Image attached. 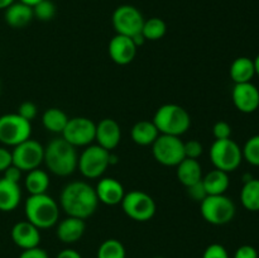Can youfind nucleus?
Segmentation results:
<instances>
[{"label":"nucleus","mask_w":259,"mask_h":258,"mask_svg":"<svg viewBox=\"0 0 259 258\" xmlns=\"http://www.w3.org/2000/svg\"><path fill=\"white\" fill-rule=\"evenodd\" d=\"M98 205L99 199L95 189L88 182H70L61 191L60 206L67 217L85 220L96 211Z\"/></svg>","instance_id":"obj_1"},{"label":"nucleus","mask_w":259,"mask_h":258,"mask_svg":"<svg viewBox=\"0 0 259 258\" xmlns=\"http://www.w3.org/2000/svg\"><path fill=\"white\" fill-rule=\"evenodd\" d=\"M43 162L48 171L56 176L66 177L72 175L77 168L78 156L76 147L60 137L55 138L45 147Z\"/></svg>","instance_id":"obj_2"},{"label":"nucleus","mask_w":259,"mask_h":258,"mask_svg":"<svg viewBox=\"0 0 259 258\" xmlns=\"http://www.w3.org/2000/svg\"><path fill=\"white\" fill-rule=\"evenodd\" d=\"M24 211L28 222L39 230L55 227L60 218L57 201L47 194L30 195L25 201Z\"/></svg>","instance_id":"obj_3"},{"label":"nucleus","mask_w":259,"mask_h":258,"mask_svg":"<svg viewBox=\"0 0 259 258\" xmlns=\"http://www.w3.org/2000/svg\"><path fill=\"white\" fill-rule=\"evenodd\" d=\"M154 125L159 134L181 137L191 126V116L186 109L177 104H164L157 109L153 116Z\"/></svg>","instance_id":"obj_4"},{"label":"nucleus","mask_w":259,"mask_h":258,"mask_svg":"<svg viewBox=\"0 0 259 258\" xmlns=\"http://www.w3.org/2000/svg\"><path fill=\"white\" fill-rule=\"evenodd\" d=\"M200 212L205 222L212 225H225L232 222L237 212L234 201L227 195H207L200 202Z\"/></svg>","instance_id":"obj_5"},{"label":"nucleus","mask_w":259,"mask_h":258,"mask_svg":"<svg viewBox=\"0 0 259 258\" xmlns=\"http://www.w3.org/2000/svg\"><path fill=\"white\" fill-rule=\"evenodd\" d=\"M210 161L215 168L233 172L243 161L242 148L233 139H215L210 148Z\"/></svg>","instance_id":"obj_6"},{"label":"nucleus","mask_w":259,"mask_h":258,"mask_svg":"<svg viewBox=\"0 0 259 258\" xmlns=\"http://www.w3.org/2000/svg\"><path fill=\"white\" fill-rule=\"evenodd\" d=\"M126 217L136 222H148L156 214V202L153 197L141 190H133L124 195L120 202Z\"/></svg>","instance_id":"obj_7"},{"label":"nucleus","mask_w":259,"mask_h":258,"mask_svg":"<svg viewBox=\"0 0 259 258\" xmlns=\"http://www.w3.org/2000/svg\"><path fill=\"white\" fill-rule=\"evenodd\" d=\"M152 153L158 163L168 167H176L186 158L184 142L181 138L167 134H159L158 138L152 144Z\"/></svg>","instance_id":"obj_8"},{"label":"nucleus","mask_w":259,"mask_h":258,"mask_svg":"<svg viewBox=\"0 0 259 258\" xmlns=\"http://www.w3.org/2000/svg\"><path fill=\"white\" fill-rule=\"evenodd\" d=\"M32 125L20 115L4 114L0 116V143L15 147L30 138Z\"/></svg>","instance_id":"obj_9"},{"label":"nucleus","mask_w":259,"mask_h":258,"mask_svg":"<svg viewBox=\"0 0 259 258\" xmlns=\"http://www.w3.org/2000/svg\"><path fill=\"white\" fill-rule=\"evenodd\" d=\"M110 152L98 144L88 146L78 157L77 168L86 179H99L108 169Z\"/></svg>","instance_id":"obj_10"},{"label":"nucleus","mask_w":259,"mask_h":258,"mask_svg":"<svg viewBox=\"0 0 259 258\" xmlns=\"http://www.w3.org/2000/svg\"><path fill=\"white\" fill-rule=\"evenodd\" d=\"M13 164L22 172H29L39 167L45 157V147L34 139H27L12 151Z\"/></svg>","instance_id":"obj_11"},{"label":"nucleus","mask_w":259,"mask_h":258,"mask_svg":"<svg viewBox=\"0 0 259 258\" xmlns=\"http://www.w3.org/2000/svg\"><path fill=\"white\" fill-rule=\"evenodd\" d=\"M113 27L116 34L134 37L142 33L144 18L142 13L133 5H119L113 13Z\"/></svg>","instance_id":"obj_12"},{"label":"nucleus","mask_w":259,"mask_h":258,"mask_svg":"<svg viewBox=\"0 0 259 258\" xmlns=\"http://www.w3.org/2000/svg\"><path fill=\"white\" fill-rule=\"evenodd\" d=\"M96 124L85 116L68 119L62 132V138L73 147H88L95 141Z\"/></svg>","instance_id":"obj_13"},{"label":"nucleus","mask_w":259,"mask_h":258,"mask_svg":"<svg viewBox=\"0 0 259 258\" xmlns=\"http://www.w3.org/2000/svg\"><path fill=\"white\" fill-rule=\"evenodd\" d=\"M232 99L240 113L252 114L259 108V90L253 82L235 83Z\"/></svg>","instance_id":"obj_14"},{"label":"nucleus","mask_w":259,"mask_h":258,"mask_svg":"<svg viewBox=\"0 0 259 258\" xmlns=\"http://www.w3.org/2000/svg\"><path fill=\"white\" fill-rule=\"evenodd\" d=\"M137 50H138V47L134 45L133 39L131 37L121 34L114 35L109 42L108 47L109 56L116 65L131 63L136 57Z\"/></svg>","instance_id":"obj_15"},{"label":"nucleus","mask_w":259,"mask_h":258,"mask_svg":"<svg viewBox=\"0 0 259 258\" xmlns=\"http://www.w3.org/2000/svg\"><path fill=\"white\" fill-rule=\"evenodd\" d=\"M121 139V129L116 120L110 118L101 119L96 124L95 141L98 142V146L103 147L106 151H113L118 147Z\"/></svg>","instance_id":"obj_16"},{"label":"nucleus","mask_w":259,"mask_h":258,"mask_svg":"<svg viewBox=\"0 0 259 258\" xmlns=\"http://www.w3.org/2000/svg\"><path fill=\"white\" fill-rule=\"evenodd\" d=\"M10 235H12L13 243L17 247L22 248L23 250L38 247L40 243L39 229L28 220L18 222L17 224L13 225Z\"/></svg>","instance_id":"obj_17"},{"label":"nucleus","mask_w":259,"mask_h":258,"mask_svg":"<svg viewBox=\"0 0 259 258\" xmlns=\"http://www.w3.org/2000/svg\"><path fill=\"white\" fill-rule=\"evenodd\" d=\"M95 191L99 202H103L109 206H115V205L120 204L125 195L123 185L113 177L101 179L96 185Z\"/></svg>","instance_id":"obj_18"},{"label":"nucleus","mask_w":259,"mask_h":258,"mask_svg":"<svg viewBox=\"0 0 259 258\" xmlns=\"http://www.w3.org/2000/svg\"><path fill=\"white\" fill-rule=\"evenodd\" d=\"M85 229V220L78 219V218L67 217L66 219L57 223L56 234H57V238L62 243L72 244V243H76L82 238Z\"/></svg>","instance_id":"obj_19"},{"label":"nucleus","mask_w":259,"mask_h":258,"mask_svg":"<svg viewBox=\"0 0 259 258\" xmlns=\"http://www.w3.org/2000/svg\"><path fill=\"white\" fill-rule=\"evenodd\" d=\"M34 18L33 14V8L29 5L24 4L20 2H14L10 7L5 9L4 19L9 27L19 29L24 28L29 24Z\"/></svg>","instance_id":"obj_20"},{"label":"nucleus","mask_w":259,"mask_h":258,"mask_svg":"<svg viewBox=\"0 0 259 258\" xmlns=\"http://www.w3.org/2000/svg\"><path fill=\"white\" fill-rule=\"evenodd\" d=\"M22 200V190L19 184L0 179V211L9 212L18 207Z\"/></svg>","instance_id":"obj_21"},{"label":"nucleus","mask_w":259,"mask_h":258,"mask_svg":"<svg viewBox=\"0 0 259 258\" xmlns=\"http://www.w3.org/2000/svg\"><path fill=\"white\" fill-rule=\"evenodd\" d=\"M176 167L177 179L184 186L189 187L202 180V167L197 159L185 158Z\"/></svg>","instance_id":"obj_22"},{"label":"nucleus","mask_w":259,"mask_h":258,"mask_svg":"<svg viewBox=\"0 0 259 258\" xmlns=\"http://www.w3.org/2000/svg\"><path fill=\"white\" fill-rule=\"evenodd\" d=\"M230 78L234 83L252 82L255 76L254 61L249 57H238L230 65Z\"/></svg>","instance_id":"obj_23"},{"label":"nucleus","mask_w":259,"mask_h":258,"mask_svg":"<svg viewBox=\"0 0 259 258\" xmlns=\"http://www.w3.org/2000/svg\"><path fill=\"white\" fill-rule=\"evenodd\" d=\"M202 185L207 195H224L229 189V175L228 172L215 168L202 177Z\"/></svg>","instance_id":"obj_24"},{"label":"nucleus","mask_w":259,"mask_h":258,"mask_svg":"<svg viewBox=\"0 0 259 258\" xmlns=\"http://www.w3.org/2000/svg\"><path fill=\"white\" fill-rule=\"evenodd\" d=\"M132 139L138 146H152L159 136V132L153 121L141 120L133 125L131 131Z\"/></svg>","instance_id":"obj_25"},{"label":"nucleus","mask_w":259,"mask_h":258,"mask_svg":"<svg viewBox=\"0 0 259 258\" xmlns=\"http://www.w3.org/2000/svg\"><path fill=\"white\" fill-rule=\"evenodd\" d=\"M24 185L30 195L47 194V190L50 187V176L43 169H32L25 176Z\"/></svg>","instance_id":"obj_26"},{"label":"nucleus","mask_w":259,"mask_h":258,"mask_svg":"<svg viewBox=\"0 0 259 258\" xmlns=\"http://www.w3.org/2000/svg\"><path fill=\"white\" fill-rule=\"evenodd\" d=\"M240 202L248 211H259V179L245 181L240 190Z\"/></svg>","instance_id":"obj_27"},{"label":"nucleus","mask_w":259,"mask_h":258,"mask_svg":"<svg viewBox=\"0 0 259 258\" xmlns=\"http://www.w3.org/2000/svg\"><path fill=\"white\" fill-rule=\"evenodd\" d=\"M67 114L58 108H50L43 113L42 124L48 132L56 134H62L66 124L68 121Z\"/></svg>","instance_id":"obj_28"},{"label":"nucleus","mask_w":259,"mask_h":258,"mask_svg":"<svg viewBox=\"0 0 259 258\" xmlns=\"http://www.w3.org/2000/svg\"><path fill=\"white\" fill-rule=\"evenodd\" d=\"M167 32V25L163 19L161 18H149L148 20H144L143 28H142V34L146 38V40H158L164 37Z\"/></svg>","instance_id":"obj_29"},{"label":"nucleus","mask_w":259,"mask_h":258,"mask_svg":"<svg viewBox=\"0 0 259 258\" xmlns=\"http://www.w3.org/2000/svg\"><path fill=\"white\" fill-rule=\"evenodd\" d=\"M126 250L118 239H106L99 245L96 258H125Z\"/></svg>","instance_id":"obj_30"},{"label":"nucleus","mask_w":259,"mask_h":258,"mask_svg":"<svg viewBox=\"0 0 259 258\" xmlns=\"http://www.w3.org/2000/svg\"><path fill=\"white\" fill-rule=\"evenodd\" d=\"M243 159L252 166L259 167V134L253 136L245 142L244 147L242 148Z\"/></svg>","instance_id":"obj_31"},{"label":"nucleus","mask_w":259,"mask_h":258,"mask_svg":"<svg viewBox=\"0 0 259 258\" xmlns=\"http://www.w3.org/2000/svg\"><path fill=\"white\" fill-rule=\"evenodd\" d=\"M33 8V14L34 18L42 20V22H48L53 19L56 15V5L52 0H42Z\"/></svg>","instance_id":"obj_32"},{"label":"nucleus","mask_w":259,"mask_h":258,"mask_svg":"<svg viewBox=\"0 0 259 258\" xmlns=\"http://www.w3.org/2000/svg\"><path fill=\"white\" fill-rule=\"evenodd\" d=\"M202 258H229V253L224 245L219 243H212L207 245L206 249L204 250Z\"/></svg>","instance_id":"obj_33"},{"label":"nucleus","mask_w":259,"mask_h":258,"mask_svg":"<svg viewBox=\"0 0 259 258\" xmlns=\"http://www.w3.org/2000/svg\"><path fill=\"white\" fill-rule=\"evenodd\" d=\"M184 149H185V157L186 158H192L197 159L204 152V148H202V144L200 143L199 141H192L184 142Z\"/></svg>","instance_id":"obj_34"},{"label":"nucleus","mask_w":259,"mask_h":258,"mask_svg":"<svg viewBox=\"0 0 259 258\" xmlns=\"http://www.w3.org/2000/svg\"><path fill=\"white\" fill-rule=\"evenodd\" d=\"M37 113L38 109L34 103H32V101H24V103H22L19 105L17 114L22 116V118H24L25 120L32 121L37 116Z\"/></svg>","instance_id":"obj_35"},{"label":"nucleus","mask_w":259,"mask_h":258,"mask_svg":"<svg viewBox=\"0 0 259 258\" xmlns=\"http://www.w3.org/2000/svg\"><path fill=\"white\" fill-rule=\"evenodd\" d=\"M212 134L215 139H228L232 137V126L227 121H218L212 126Z\"/></svg>","instance_id":"obj_36"},{"label":"nucleus","mask_w":259,"mask_h":258,"mask_svg":"<svg viewBox=\"0 0 259 258\" xmlns=\"http://www.w3.org/2000/svg\"><path fill=\"white\" fill-rule=\"evenodd\" d=\"M186 189H187V192H189L190 197L197 202H201L202 200L207 196L206 190H205L204 185H202V180L201 181L196 182V184L191 185V186L186 187Z\"/></svg>","instance_id":"obj_37"},{"label":"nucleus","mask_w":259,"mask_h":258,"mask_svg":"<svg viewBox=\"0 0 259 258\" xmlns=\"http://www.w3.org/2000/svg\"><path fill=\"white\" fill-rule=\"evenodd\" d=\"M234 258H258V250L253 245H240L234 253Z\"/></svg>","instance_id":"obj_38"},{"label":"nucleus","mask_w":259,"mask_h":258,"mask_svg":"<svg viewBox=\"0 0 259 258\" xmlns=\"http://www.w3.org/2000/svg\"><path fill=\"white\" fill-rule=\"evenodd\" d=\"M13 164L12 151H9L5 147H0V172H4L5 169Z\"/></svg>","instance_id":"obj_39"},{"label":"nucleus","mask_w":259,"mask_h":258,"mask_svg":"<svg viewBox=\"0 0 259 258\" xmlns=\"http://www.w3.org/2000/svg\"><path fill=\"white\" fill-rule=\"evenodd\" d=\"M3 174H4V176H3L4 179L9 180V181L12 182H15V184H19L20 179H22V171H20L17 166H14V164L8 167Z\"/></svg>","instance_id":"obj_40"},{"label":"nucleus","mask_w":259,"mask_h":258,"mask_svg":"<svg viewBox=\"0 0 259 258\" xmlns=\"http://www.w3.org/2000/svg\"><path fill=\"white\" fill-rule=\"evenodd\" d=\"M19 258H50L47 252L39 247L32 248V249H25L20 253Z\"/></svg>","instance_id":"obj_41"},{"label":"nucleus","mask_w":259,"mask_h":258,"mask_svg":"<svg viewBox=\"0 0 259 258\" xmlns=\"http://www.w3.org/2000/svg\"><path fill=\"white\" fill-rule=\"evenodd\" d=\"M56 258H82V255L75 249H71V248H66V249H62L57 254Z\"/></svg>","instance_id":"obj_42"},{"label":"nucleus","mask_w":259,"mask_h":258,"mask_svg":"<svg viewBox=\"0 0 259 258\" xmlns=\"http://www.w3.org/2000/svg\"><path fill=\"white\" fill-rule=\"evenodd\" d=\"M132 39H133L134 45H136L137 47H139V46H142L144 42H146V38L143 37V34H142V33H139V34H136L134 37H132Z\"/></svg>","instance_id":"obj_43"},{"label":"nucleus","mask_w":259,"mask_h":258,"mask_svg":"<svg viewBox=\"0 0 259 258\" xmlns=\"http://www.w3.org/2000/svg\"><path fill=\"white\" fill-rule=\"evenodd\" d=\"M15 0H0V10L2 9H7L8 7H10V5L14 3Z\"/></svg>","instance_id":"obj_44"},{"label":"nucleus","mask_w":259,"mask_h":258,"mask_svg":"<svg viewBox=\"0 0 259 258\" xmlns=\"http://www.w3.org/2000/svg\"><path fill=\"white\" fill-rule=\"evenodd\" d=\"M18 2L20 3H24V4L29 5V7H34L35 4H38L39 2H42V0H18Z\"/></svg>","instance_id":"obj_45"},{"label":"nucleus","mask_w":259,"mask_h":258,"mask_svg":"<svg viewBox=\"0 0 259 258\" xmlns=\"http://www.w3.org/2000/svg\"><path fill=\"white\" fill-rule=\"evenodd\" d=\"M254 68H255V75L259 76V53L257 55V57L254 58Z\"/></svg>","instance_id":"obj_46"},{"label":"nucleus","mask_w":259,"mask_h":258,"mask_svg":"<svg viewBox=\"0 0 259 258\" xmlns=\"http://www.w3.org/2000/svg\"><path fill=\"white\" fill-rule=\"evenodd\" d=\"M154 258H167V257H154Z\"/></svg>","instance_id":"obj_47"}]
</instances>
